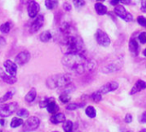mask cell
Here are the masks:
<instances>
[{"label":"cell","instance_id":"cell-1","mask_svg":"<svg viewBox=\"0 0 146 132\" xmlns=\"http://www.w3.org/2000/svg\"><path fill=\"white\" fill-rule=\"evenodd\" d=\"M62 63L67 69L78 75H82L86 71H92L95 68L94 62L87 59L83 52L66 54Z\"/></svg>","mask_w":146,"mask_h":132},{"label":"cell","instance_id":"cell-2","mask_svg":"<svg viewBox=\"0 0 146 132\" xmlns=\"http://www.w3.org/2000/svg\"><path fill=\"white\" fill-rule=\"evenodd\" d=\"M62 47L66 54L83 52L84 43L80 37L72 33L65 35L62 41Z\"/></svg>","mask_w":146,"mask_h":132},{"label":"cell","instance_id":"cell-3","mask_svg":"<svg viewBox=\"0 0 146 132\" xmlns=\"http://www.w3.org/2000/svg\"><path fill=\"white\" fill-rule=\"evenodd\" d=\"M71 83V77L68 74H60L50 76L46 81V85L50 89L64 88Z\"/></svg>","mask_w":146,"mask_h":132},{"label":"cell","instance_id":"cell-4","mask_svg":"<svg viewBox=\"0 0 146 132\" xmlns=\"http://www.w3.org/2000/svg\"><path fill=\"white\" fill-rule=\"evenodd\" d=\"M18 104L16 102H10L7 104L0 105V117L7 118L17 112Z\"/></svg>","mask_w":146,"mask_h":132},{"label":"cell","instance_id":"cell-5","mask_svg":"<svg viewBox=\"0 0 146 132\" xmlns=\"http://www.w3.org/2000/svg\"><path fill=\"white\" fill-rule=\"evenodd\" d=\"M40 120L38 118L35 116L29 117L25 123H23V127H22V131L23 132H32L38 129L39 126Z\"/></svg>","mask_w":146,"mask_h":132},{"label":"cell","instance_id":"cell-6","mask_svg":"<svg viewBox=\"0 0 146 132\" xmlns=\"http://www.w3.org/2000/svg\"><path fill=\"white\" fill-rule=\"evenodd\" d=\"M95 37H96V40H97L98 45H100V46H102L104 47H107V46H110V39L109 37V35L104 31H103L102 29H98L97 30Z\"/></svg>","mask_w":146,"mask_h":132},{"label":"cell","instance_id":"cell-7","mask_svg":"<svg viewBox=\"0 0 146 132\" xmlns=\"http://www.w3.org/2000/svg\"><path fill=\"white\" fill-rule=\"evenodd\" d=\"M115 13L117 16L121 18L125 21H132L133 20V15L126 10V9L122 5H116V7L115 8Z\"/></svg>","mask_w":146,"mask_h":132},{"label":"cell","instance_id":"cell-8","mask_svg":"<svg viewBox=\"0 0 146 132\" xmlns=\"http://www.w3.org/2000/svg\"><path fill=\"white\" fill-rule=\"evenodd\" d=\"M44 16L42 15H38L35 17L34 21H33V23L30 26V32L31 33H36L38 32L43 26L44 24Z\"/></svg>","mask_w":146,"mask_h":132},{"label":"cell","instance_id":"cell-9","mask_svg":"<svg viewBox=\"0 0 146 132\" xmlns=\"http://www.w3.org/2000/svg\"><path fill=\"white\" fill-rule=\"evenodd\" d=\"M31 58V55L29 53V52H21L20 53L17 54V56L15 57V64H19V65H24L26 64L27 63L29 62Z\"/></svg>","mask_w":146,"mask_h":132},{"label":"cell","instance_id":"cell-10","mask_svg":"<svg viewBox=\"0 0 146 132\" xmlns=\"http://www.w3.org/2000/svg\"><path fill=\"white\" fill-rule=\"evenodd\" d=\"M3 66L5 69V72L7 74L13 76H15L16 72H17V66H16L15 63H14L13 61H11L9 59H7L3 63Z\"/></svg>","mask_w":146,"mask_h":132},{"label":"cell","instance_id":"cell-11","mask_svg":"<svg viewBox=\"0 0 146 132\" xmlns=\"http://www.w3.org/2000/svg\"><path fill=\"white\" fill-rule=\"evenodd\" d=\"M39 9H40L39 4L37 2H35V1L30 2L27 6V13H28L29 17L35 18L39 12Z\"/></svg>","mask_w":146,"mask_h":132},{"label":"cell","instance_id":"cell-12","mask_svg":"<svg viewBox=\"0 0 146 132\" xmlns=\"http://www.w3.org/2000/svg\"><path fill=\"white\" fill-rule=\"evenodd\" d=\"M118 87H119V84L116 82H110L104 84V86H102L98 91L102 94H105L110 92H113V91L116 90L118 88Z\"/></svg>","mask_w":146,"mask_h":132},{"label":"cell","instance_id":"cell-13","mask_svg":"<svg viewBox=\"0 0 146 132\" xmlns=\"http://www.w3.org/2000/svg\"><path fill=\"white\" fill-rule=\"evenodd\" d=\"M145 82L143 81V80H138V81L136 82V83L134 84V86L133 87V88L131 89L130 94H131V95H133V94H137V93H139V92H140V91H142V90H144V89H145Z\"/></svg>","mask_w":146,"mask_h":132},{"label":"cell","instance_id":"cell-14","mask_svg":"<svg viewBox=\"0 0 146 132\" xmlns=\"http://www.w3.org/2000/svg\"><path fill=\"white\" fill-rule=\"evenodd\" d=\"M0 78L4 82H6L8 84H14V83H15L17 82V79H16L15 76H10V75L7 74L1 68H0Z\"/></svg>","mask_w":146,"mask_h":132},{"label":"cell","instance_id":"cell-15","mask_svg":"<svg viewBox=\"0 0 146 132\" xmlns=\"http://www.w3.org/2000/svg\"><path fill=\"white\" fill-rule=\"evenodd\" d=\"M65 120H66V118H65V115L63 113H56V114H53L50 117V122L54 125L63 123Z\"/></svg>","mask_w":146,"mask_h":132},{"label":"cell","instance_id":"cell-16","mask_svg":"<svg viewBox=\"0 0 146 132\" xmlns=\"http://www.w3.org/2000/svg\"><path fill=\"white\" fill-rule=\"evenodd\" d=\"M129 50L135 56H137L139 54V43H138V41L136 40L133 39V40H130V42H129Z\"/></svg>","mask_w":146,"mask_h":132},{"label":"cell","instance_id":"cell-17","mask_svg":"<svg viewBox=\"0 0 146 132\" xmlns=\"http://www.w3.org/2000/svg\"><path fill=\"white\" fill-rule=\"evenodd\" d=\"M36 96H37V91H36V89H35L34 88H31L30 91L26 94V96H25V101H26V102H27V103H32L33 101H35Z\"/></svg>","mask_w":146,"mask_h":132},{"label":"cell","instance_id":"cell-18","mask_svg":"<svg viewBox=\"0 0 146 132\" xmlns=\"http://www.w3.org/2000/svg\"><path fill=\"white\" fill-rule=\"evenodd\" d=\"M46 108H47V111L51 114H56L59 111V107L57 106V104L56 103L55 101H50L48 104V106L46 107Z\"/></svg>","mask_w":146,"mask_h":132},{"label":"cell","instance_id":"cell-19","mask_svg":"<svg viewBox=\"0 0 146 132\" xmlns=\"http://www.w3.org/2000/svg\"><path fill=\"white\" fill-rule=\"evenodd\" d=\"M95 9H96L97 13L100 15H105L107 13V7L105 5H104L103 3H101L100 2L97 3L95 4Z\"/></svg>","mask_w":146,"mask_h":132},{"label":"cell","instance_id":"cell-20","mask_svg":"<svg viewBox=\"0 0 146 132\" xmlns=\"http://www.w3.org/2000/svg\"><path fill=\"white\" fill-rule=\"evenodd\" d=\"M39 38L42 42L46 43V42H49L52 39V34L50 31H44L43 33H41Z\"/></svg>","mask_w":146,"mask_h":132},{"label":"cell","instance_id":"cell-21","mask_svg":"<svg viewBox=\"0 0 146 132\" xmlns=\"http://www.w3.org/2000/svg\"><path fill=\"white\" fill-rule=\"evenodd\" d=\"M120 69H121V65L114 64H110L109 66L104 67L103 69V71L104 73H111V72H115V71H116V70H118Z\"/></svg>","mask_w":146,"mask_h":132},{"label":"cell","instance_id":"cell-22","mask_svg":"<svg viewBox=\"0 0 146 132\" xmlns=\"http://www.w3.org/2000/svg\"><path fill=\"white\" fill-rule=\"evenodd\" d=\"M58 1L57 0H46L45 1V7L48 9H54L57 7Z\"/></svg>","mask_w":146,"mask_h":132},{"label":"cell","instance_id":"cell-23","mask_svg":"<svg viewBox=\"0 0 146 132\" xmlns=\"http://www.w3.org/2000/svg\"><path fill=\"white\" fill-rule=\"evenodd\" d=\"M63 131L65 132H72L74 129V125L70 120H65L63 122Z\"/></svg>","mask_w":146,"mask_h":132},{"label":"cell","instance_id":"cell-24","mask_svg":"<svg viewBox=\"0 0 146 132\" xmlns=\"http://www.w3.org/2000/svg\"><path fill=\"white\" fill-rule=\"evenodd\" d=\"M86 114L89 118L93 119V118L96 117L97 112H96V110H95V108H94L93 107L89 106V107H87L86 109Z\"/></svg>","mask_w":146,"mask_h":132},{"label":"cell","instance_id":"cell-25","mask_svg":"<svg viewBox=\"0 0 146 132\" xmlns=\"http://www.w3.org/2000/svg\"><path fill=\"white\" fill-rule=\"evenodd\" d=\"M21 125H23V120L21 118H14L10 123L11 128H17Z\"/></svg>","mask_w":146,"mask_h":132},{"label":"cell","instance_id":"cell-26","mask_svg":"<svg viewBox=\"0 0 146 132\" xmlns=\"http://www.w3.org/2000/svg\"><path fill=\"white\" fill-rule=\"evenodd\" d=\"M10 28H11V24L9 21L5 22L0 26V31L3 34H8L10 31Z\"/></svg>","mask_w":146,"mask_h":132},{"label":"cell","instance_id":"cell-27","mask_svg":"<svg viewBox=\"0 0 146 132\" xmlns=\"http://www.w3.org/2000/svg\"><path fill=\"white\" fill-rule=\"evenodd\" d=\"M85 104L84 103H81V104H78V103H70L67 106V110L68 111H74L78 108H80L84 106Z\"/></svg>","mask_w":146,"mask_h":132},{"label":"cell","instance_id":"cell-28","mask_svg":"<svg viewBox=\"0 0 146 132\" xmlns=\"http://www.w3.org/2000/svg\"><path fill=\"white\" fill-rule=\"evenodd\" d=\"M13 95H14V94H13L11 91H9V92H7L5 94H3V96L0 98V103L6 102L7 101L10 100V99L13 97Z\"/></svg>","mask_w":146,"mask_h":132},{"label":"cell","instance_id":"cell-29","mask_svg":"<svg viewBox=\"0 0 146 132\" xmlns=\"http://www.w3.org/2000/svg\"><path fill=\"white\" fill-rule=\"evenodd\" d=\"M92 101H93L94 102L98 103L99 101H102V94H101L99 91L95 92V93H93V94H92Z\"/></svg>","mask_w":146,"mask_h":132},{"label":"cell","instance_id":"cell-30","mask_svg":"<svg viewBox=\"0 0 146 132\" xmlns=\"http://www.w3.org/2000/svg\"><path fill=\"white\" fill-rule=\"evenodd\" d=\"M59 100H60L61 102H62V103H68V102L70 101L71 97H70V95H69L68 94L63 93V94H62L59 96Z\"/></svg>","mask_w":146,"mask_h":132},{"label":"cell","instance_id":"cell-31","mask_svg":"<svg viewBox=\"0 0 146 132\" xmlns=\"http://www.w3.org/2000/svg\"><path fill=\"white\" fill-rule=\"evenodd\" d=\"M55 101L53 98H46V99H44V100H43V101H41L40 102H39V107H41V108H44V107H46L47 106H48V104L50 102V101Z\"/></svg>","mask_w":146,"mask_h":132},{"label":"cell","instance_id":"cell-32","mask_svg":"<svg viewBox=\"0 0 146 132\" xmlns=\"http://www.w3.org/2000/svg\"><path fill=\"white\" fill-rule=\"evenodd\" d=\"M17 116L21 117V118H27L28 117V111L26 109H20L19 111H17Z\"/></svg>","mask_w":146,"mask_h":132},{"label":"cell","instance_id":"cell-33","mask_svg":"<svg viewBox=\"0 0 146 132\" xmlns=\"http://www.w3.org/2000/svg\"><path fill=\"white\" fill-rule=\"evenodd\" d=\"M73 3H74V5L76 8H81L86 3L85 0H73Z\"/></svg>","mask_w":146,"mask_h":132},{"label":"cell","instance_id":"cell-34","mask_svg":"<svg viewBox=\"0 0 146 132\" xmlns=\"http://www.w3.org/2000/svg\"><path fill=\"white\" fill-rule=\"evenodd\" d=\"M137 21H138V23H139L140 26L146 27V17L140 15V16H139V17L137 18Z\"/></svg>","mask_w":146,"mask_h":132},{"label":"cell","instance_id":"cell-35","mask_svg":"<svg viewBox=\"0 0 146 132\" xmlns=\"http://www.w3.org/2000/svg\"><path fill=\"white\" fill-rule=\"evenodd\" d=\"M139 40L142 44H146V32H143L139 35Z\"/></svg>","mask_w":146,"mask_h":132},{"label":"cell","instance_id":"cell-36","mask_svg":"<svg viewBox=\"0 0 146 132\" xmlns=\"http://www.w3.org/2000/svg\"><path fill=\"white\" fill-rule=\"evenodd\" d=\"M132 121H133V116H132V114H130V113L127 114L126 117H125V122L127 124H130Z\"/></svg>","mask_w":146,"mask_h":132},{"label":"cell","instance_id":"cell-37","mask_svg":"<svg viewBox=\"0 0 146 132\" xmlns=\"http://www.w3.org/2000/svg\"><path fill=\"white\" fill-rule=\"evenodd\" d=\"M141 11L146 13V0H141Z\"/></svg>","mask_w":146,"mask_h":132},{"label":"cell","instance_id":"cell-38","mask_svg":"<svg viewBox=\"0 0 146 132\" xmlns=\"http://www.w3.org/2000/svg\"><path fill=\"white\" fill-rule=\"evenodd\" d=\"M63 9L66 10V11H70L72 9V6L68 3H63Z\"/></svg>","mask_w":146,"mask_h":132},{"label":"cell","instance_id":"cell-39","mask_svg":"<svg viewBox=\"0 0 146 132\" xmlns=\"http://www.w3.org/2000/svg\"><path fill=\"white\" fill-rule=\"evenodd\" d=\"M141 123L143 124H145L146 123V112H145L142 115H141V118H140V120H139Z\"/></svg>","mask_w":146,"mask_h":132},{"label":"cell","instance_id":"cell-40","mask_svg":"<svg viewBox=\"0 0 146 132\" xmlns=\"http://www.w3.org/2000/svg\"><path fill=\"white\" fill-rule=\"evenodd\" d=\"M110 3H111L112 5L116 6V5H118V4L120 3V0H111V1H110Z\"/></svg>","mask_w":146,"mask_h":132},{"label":"cell","instance_id":"cell-41","mask_svg":"<svg viewBox=\"0 0 146 132\" xmlns=\"http://www.w3.org/2000/svg\"><path fill=\"white\" fill-rule=\"evenodd\" d=\"M131 1L132 0H120V3H121L123 4H129V3H131Z\"/></svg>","mask_w":146,"mask_h":132},{"label":"cell","instance_id":"cell-42","mask_svg":"<svg viewBox=\"0 0 146 132\" xmlns=\"http://www.w3.org/2000/svg\"><path fill=\"white\" fill-rule=\"evenodd\" d=\"M22 3H29L30 2L32 1H34V0H21Z\"/></svg>","mask_w":146,"mask_h":132},{"label":"cell","instance_id":"cell-43","mask_svg":"<svg viewBox=\"0 0 146 132\" xmlns=\"http://www.w3.org/2000/svg\"><path fill=\"white\" fill-rule=\"evenodd\" d=\"M0 125H4V120L3 119H0Z\"/></svg>","mask_w":146,"mask_h":132},{"label":"cell","instance_id":"cell-44","mask_svg":"<svg viewBox=\"0 0 146 132\" xmlns=\"http://www.w3.org/2000/svg\"><path fill=\"white\" fill-rule=\"evenodd\" d=\"M143 53H144V55H145V57H146V49H145V50H144Z\"/></svg>","mask_w":146,"mask_h":132},{"label":"cell","instance_id":"cell-45","mask_svg":"<svg viewBox=\"0 0 146 132\" xmlns=\"http://www.w3.org/2000/svg\"><path fill=\"white\" fill-rule=\"evenodd\" d=\"M139 132H146V129H143V130H141Z\"/></svg>","mask_w":146,"mask_h":132},{"label":"cell","instance_id":"cell-46","mask_svg":"<svg viewBox=\"0 0 146 132\" xmlns=\"http://www.w3.org/2000/svg\"><path fill=\"white\" fill-rule=\"evenodd\" d=\"M98 2H104V1H105V0H98Z\"/></svg>","mask_w":146,"mask_h":132},{"label":"cell","instance_id":"cell-47","mask_svg":"<svg viewBox=\"0 0 146 132\" xmlns=\"http://www.w3.org/2000/svg\"><path fill=\"white\" fill-rule=\"evenodd\" d=\"M53 132H58V131H53Z\"/></svg>","mask_w":146,"mask_h":132},{"label":"cell","instance_id":"cell-48","mask_svg":"<svg viewBox=\"0 0 146 132\" xmlns=\"http://www.w3.org/2000/svg\"><path fill=\"white\" fill-rule=\"evenodd\" d=\"M0 132H3V131H0Z\"/></svg>","mask_w":146,"mask_h":132}]
</instances>
